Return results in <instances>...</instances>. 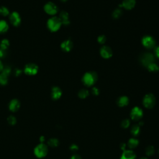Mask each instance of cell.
Segmentation results:
<instances>
[{
	"label": "cell",
	"mask_w": 159,
	"mask_h": 159,
	"mask_svg": "<svg viewBox=\"0 0 159 159\" xmlns=\"http://www.w3.org/2000/svg\"><path fill=\"white\" fill-rule=\"evenodd\" d=\"M62 25L61 21L59 17H52L50 18L47 21V28L52 32H56L58 30Z\"/></svg>",
	"instance_id": "1"
},
{
	"label": "cell",
	"mask_w": 159,
	"mask_h": 159,
	"mask_svg": "<svg viewBox=\"0 0 159 159\" xmlns=\"http://www.w3.org/2000/svg\"><path fill=\"white\" fill-rule=\"evenodd\" d=\"M48 153L47 146L43 143L38 144L34 149V154L39 158L45 157Z\"/></svg>",
	"instance_id": "2"
},
{
	"label": "cell",
	"mask_w": 159,
	"mask_h": 159,
	"mask_svg": "<svg viewBox=\"0 0 159 159\" xmlns=\"http://www.w3.org/2000/svg\"><path fill=\"white\" fill-rule=\"evenodd\" d=\"M97 80V75L95 72H88L86 73L83 78V81L84 84L86 86H90L93 85L95 81Z\"/></svg>",
	"instance_id": "3"
},
{
	"label": "cell",
	"mask_w": 159,
	"mask_h": 159,
	"mask_svg": "<svg viewBox=\"0 0 159 159\" xmlns=\"http://www.w3.org/2000/svg\"><path fill=\"white\" fill-rule=\"evenodd\" d=\"M143 104L144 106L149 109L152 108L155 104V98L152 94H148L145 95L143 99Z\"/></svg>",
	"instance_id": "4"
},
{
	"label": "cell",
	"mask_w": 159,
	"mask_h": 159,
	"mask_svg": "<svg viewBox=\"0 0 159 159\" xmlns=\"http://www.w3.org/2000/svg\"><path fill=\"white\" fill-rule=\"evenodd\" d=\"M39 71V67L35 63H28L24 67V72L28 75H35Z\"/></svg>",
	"instance_id": "5"
},
{
	"label": "cell",
	"mask_w": 159,
	"mask_h": 159,
	"mask_svg": "<svg viewBox=\"0 0 159 159\" xmlns=\"http://www.w3.org/2000/svg\"><path fill=\"white\" fill-rule=\"evenodd\" d=\"M44 9L47 14L49 15H55L58 12V8L57 6L52 2L47 3L44 7Z\"/></svg>",
	"instance_id": "6"
},
{
	"label": "cell",
	"mask_w": 159,
	"mask_h": 159,
	"mask_svg": "<svg viewBox=\"0 0 159 159\" xmlns=\"http://www.w3.org/2000/svg\"><path fill=\"white\" fill-rule=\"evenodd\" d=\"M11 73L9 67L4 68L3 71L0 73V85H6L8 81V76Z\"/></svg>",
	"instance_id": "7"
},
{
	"label": "cell",
	"mask_w": 159,
	"mask_h": 159,
	"mask_svg": "<svg viewBox=\"0 0 159 159\" xmlns=\"http://www.w3.org/2000/svg\"><path fill=\"white\" fill-rule=\"evenodd\" d=\"M9 21L11 24L15 27H18L21 23V18L17 12H12L9 15Z\"/></svg>",
	"instance_id": "8"
},
{
	"label": "cell",
	"mask_w": 159,
	"mask_h": 159,
	"mask_svg": "<svg viewBox=\"0 0 159 159\" xmlns=\"http://www.w3.org/2000/svg\"><path fill=\"white\" fill-rule=\"evenodd\" d=\"M141 60L142 63L144 66L148 67L151 63H154V57L152 54H144L141 57Z\"/></svg>",
	"instance_id": "9"
},
{
	"label": "cell",
	"mask_w": 159,
	"mask_h": 159,
	"mask_svg": "<svg viewBox=\"0 0 159 159\" xmlns=\"http://www.w3.org/2000/svg\"><path fill=\"white\" fill-rule=\"evenodd\" d=\"M131 116L133 120L139 121L143 116V111L141 108L139 107H134L131 111Z\"/></svg>",
	"instance_id": "10"
},
{
	"label": "cell",
	"mask_w": 159,
	"mask_h": 159,
	"mask_svg": "<svg viewBox=\"0 0 159 159\" xmlns=\"http://www.w3.org/2000/svg\"><path fill=\"white\" fill-rule=\"evenodd\" d=\"M143 45L147 49L154 48L155 45V40L150 36H145L142 39Z\"/></svg>",
	"instance_id": "11"
},
{
	"label": "cell",
	"mask_w": 159,
	"mask_h": 159,
	"mask_svg": "<svg viewBox=\"0 0 159 159\" xmlns=\"http://www.w3.org/2000/svg\"><path fill=\"white\" fill-rule=\"evenodd\" d=\"M20 107V102L17 99H12L9 103V109L12 112L17 111Z\"/></svg>",
	"instance_id": "12"
},
{
	"label": "cell",
	"mask_w": 159,
	"mask_h": 159,
	"mask_svg": "<svg viewBox=\"0 0 159 159\" xmlns=\"http://www.w3.org/2000/svg\"><path fill=\"white\" fill-rule=\"evenodd\" d=\"M101 55L105 59H108L112 56L111 49L107 46H104L101 49Z\"/></svg>",
	"instance_id": "13"
},
{
	"label": "cell",
	"mask_w": 159,
	"mask_h": 159,
	"mask_svg": "<svg viewBox=\"0 0 159 159\" xmlns=\"http://www.w3.org/2000/svg\"><path fill=\"white\" fill-rule=\"evenodd\" d=\"M121 159H136V155L132 150H127L124 151Z\"/></svg>",
	"instance_id": "14"
},
{
	"label": "cell",
	"mask_w": 159,
	"mask_h": 159,
	"mask_svg": "<svg viewBox=\"0 0 159 159\" xmlns=\"http://www.w3.org/2000/svg\"><path fill=\"white\" fill-rule=\"evenodd\" d=\"M72 47H73V44L70 40L65 41L61 44V48L63 51H65V52L70 51Z\"/></svg>",
	"instance_id": "15"
},
{
	"label": "cell",
	"mask_w": 159,
	"mask_h": 159,
	"mask_svg": "<svg viewBox=\"0 0 159 159\" xmlns=\"http://www.w3.org/2000/svg\"><path fill=\"white\" fill-rule=\"evenodd\" d=\"M62 91L59 87L54 86L52 88L51 96L53 99L56 100L59 99L62 96Z\"/></svg>",
	"instance_id": "16"
},
{
	"label": "cell",
	"mask_w": 159,
	"mask_h": 159,
	"mask_svg": "<svg viewBox=\"0 0 159 159\" xmlns=\"http://www.w3.org/2000/svg\"><path fill=\"white\" fill-rule=\"evenodd\" d=\"M59 19L61 21L62 24L64 25H68L70 24L69 21V17H68V14L65 11H62L59 16Z\"/></svg>",
	"instance_id": "17"
},
{
	"label": "cell",
	"mask_w": 159,
	"mask_h": 159,
	"mask_svg": "<svg viewBox=\"0 0 159 159\" xmlns=\"http://www.w3.org/2000/svg\"><path fill=\"white\" fill-rule=\"evenodd\" d=\"M135 4V0H124L122 6L127 9H131L134 7Z\"/></svg>",
	"instance_id": "18"
},
{
	"label": "cell",
	"mask_w": 159,
	"mask_h": 159,
	"mask_svg": "<svg viewBox=\"0 0 159 159\" xmlns=\"http://www.w3.org/2000/svg\"><path fill=\"white\" fill-rule=\"evenodd\" d=\"M9 29V25L6 21L0 20V34H4Z\"/></svg>",
	"instance_id": "19"
},
{
	"label": "cell",
	"mask_w": 159,
	"mask_h": 159,
	"mask_svg": "<svg viewBox=\"0 0 159 159\" xmlns=\"http://www.w3.org/2000/svg\"><path fill=\"white\" fill-rule=\"evenodd\" d=\"M117 103L119 106L123 107V106H125L128 105L129 99L128 97H121L118 99Z\"/></svg>",
	"instance_id": "20"
},
{
	"label": "cell",
	"mask_w": 159,
	"mask_h": 159,
	"mask_svg": "<svg viewBox=\"0 0 159 159\" xmlns=\"http://www.w3.org/2000/svg\"><path fill=\"white\" fill-rule=\"evenodd\" d=\"M139 144V141L136 139H131L128 142V147L130 149H134L136 148Z\"/></svg>",
	"instance_id": "21"
},
{
	"label": "cell",
	"mask_w": 159,
	"mask_h": 159,
	"mask_svg": "<svg viewBox=\"0 0 159 159\" xmlns=\"http://www.w3.org/2000/svg\"><path fill=\"white\" fill-rule=\"evenodd\" d=\"M59 142L58 141V139H55V138L50 139L48 141L49 145H50V147H57V146L59 145Z\"/></svg>",
	"instance_id": "22"
},
{
	"label": "cell",
	"mask_w": 159,
	"mask_h": 159,
	"mask_svg": "<svg viewBox=\"0 0 159 159\" xmlns=\"http://www.w3.org/2000/svg\"><path fill=\"white\" fill-rule=\"evenodd\" d=\"M9 46V42L8 39H3L1 42V44H0V48L1 49L5 50L8 48Z\"/></svg>",
	"instance_id": "23"
},
{
	"label": "cell",
	"mask_w": 159,
	"mask_h": 159,
	"mask_svg": "<svg viewBox=\"0 0 159 159\" xmlns=\"http://www.w3.org/2000/svg\"><path fill=\"white\" fill-rule=\"evenodd\" d=\"M140 132V127L139 125H134L131 129V133L134 136H137Z\"/></svg>",
	"instance_id": "24"
},
{
	"label": "cell",
	"mask_w": 159,
	"mask_h": 159,
	"mask_svg": "<svg viewBox=\"0 0 159 159\" xmlns=\"http://www.w3.org/2000/svg\"><path fill=\"white\" fill-rule=\"evenodd\" d=\"M149 70L150 72H157L159 70V67L157 65H156L155 63H152L151 64H150L148 67H147Z\"/></svg>",
	"instance_id": "25"
},
{
	"label": "cell",
	"mask_w": 159,
	"mask_h": 159,
	"mask_svg": "<svg viewBox=\"0 0 159 159\" xmlns=\"http://www.w3.org/2000/svg\"><path fill=\"white\" fill-rule=\"evenodd\" d=\"M0 15L3 16H7L9 15V9L4 7V6H2V7L0 8Z\"/></svg>",
	"instance_id": "26"
},
{
	"label": "cell",
	"mask_w": 159,
	"mask_h": 159,
	"mask_svg": "<svg viewBox=\"0 0 159 159\" xmlns=\"http://www.w3.org/2000/svg\"><path fill=\"white\" fill-rule=\"evenodd\" d=\"M89 94L88 91L86 90H85V89H83V90H81L79 93H78V97L80 98H86Z\"/></svg>",
	"instance_id": "27"
},
{
	"label": "cell",
	"mask_w": 159,
	"mask_h": 159,
	"mask_svg": "<svg viewBox=\"0 0 159 159\" xmlns=\"http://www.w3.org/2000/svg\"><path fill=\"white\" fill-rule=\"evenodd\" d=\"M155 153V149L153 146H149V147L146 149V154L149 156L152 155Z\"/></svg>",
	"instance_id": "28"
},
{
	"label": "cell",
	"mask_w": 159,
	"mask_h": 159,
	"mask_svg": "<svg viewBox=\"0 0 159 159\" xmlns=\"http://www.w3.org/2000/svg\"><path fill=\"white\" fill-rule=\"evenodd\" d=\"M7 121L10 125H15L16 123V118L14 116H9L8 118Z\"/></svg>",
	"instance_id": "29"
},
{
	"label": "cell",
	"mask_w": 159,
	"mask_h": 159,
	"mask_svg": "<svg viewBox=\"0 0 159 159\" xmlns=\"http://www.w3.org/2000/svg\"><path fill=\"white\" fill-rule=\"evenodd\" d=\"M122 15V11L119 9H116L115 11H114L113 12V16L114 17V18H119Z\"/></svg>",
	"instance_id": "30"
},
{
	"label": "cell",
	"mask_w": 159,
	"mask_h": 159,
	"mask_svg": "<svg viewBox=\"0 0 159 159\" xmlns=\"http://www.w3.org/2000/svg\"><path fill=\"white\" fill-rule=\"evenodd\" d=\"M130 125V121L128 119H124L123 121L121 126L123 128H128Z\"/></svg>",
	"instance_id": "31"
},
{
	"label": "cell",
	"mask_w": 159,
	"mask_h": 159,
	"mask_svg": "<svg viewBox=\"0 0 159 159\" xmlns=\"http://www.w3.org/2000/svg\"><path fill=\"white\" fill-rule=\"evenodd\" d=\"M98 42L100 43V44H104L106 41V38L105 36L102 35V36H100L99 37H98Z\"/></svg>",
	"instance_id": "32"
},
{
	"label": "cell",
	"mask_w": 159,
	"mask_h": 159,
	"mask_svg": "<svg viewBox=\"0 0 159 159\" xmlns=\"http://www.w3.org/2000/svg\"><path fill=\"white\" fill-rule=\"evenodd\" d=\"M78 149V146L77 145H75V144H72L71 146H70V150H72V151H76V150H77Z\"/></svg>",
	"instance_id": "33"
},
{
	"label": "cell",
	"mask_w": 159,
	"mask_h": 159,
	"mask_svg": "<svg viewBox=\"0 0 159 159\" xmlns=\"http://www.w3.org/2000/svg\"><path fill=\"white\" fill-rule=\"evenodd\" d=\"M92 93L94 95H98L99 94V90L97 88H93L92 90Z\"/></svg>",
	"instance_id": "34"
},
{
	"label": "cell",
	"mask_w": 159,
	"mask_h": 159,
	"mask_svg": "<svg viewBox=\"0 0 159 159\" xmlns=\"http://www.w3.org/2000/svg\"><path fill=\"white\" fill-rule=\"evenodd\" d=\"M6 55L4 50L0 48V58H3V57Z\"/></svg>",
	"instance_id": "35"
},
{
	"label": "cell",
	"mask_w": 159,
	"mask_h": 159,
	"mask_svg": "<svg viewBox=\"0 0 159 159\" xmlns=\"http://www.w3.org/2000/svg\"><path fill=\"white\" fill-rule=\"evenodd\" d=\"M21 73H22V71L21 70H20V69H16V70L15 75H16V76H17V77H18V76H20Z\"/></svg>",
	"instance_id": "36"
},
{
	"label": "cell",
	"mask_w": 159,
	"mask_h": 159,
	"mask_svg": "<svg viewBox=\"0 0 159 159\" xmlns=\"http://www.w3.org/2000/svg\"><path fill=\"white\" fill-rule=\"evenodd\" d=\"M70 159H81V157H80V155L76 154V155H73L71 157Z\"/></svg>",
	"instance_id": "37"
},
{
	"label": "cell",
	"mask_w": 159,
	"mask_h": 159,
	"mask_svg": "<svg viewBox=\"0 0 159 159\" xmlns=\"http://www.w3.org/2000/svg\"><path fill=\"white\" fill-rule=\"evenodd\" d=\"M155 54L157 56V57H158L159 58V47H156V49L155 50Z\"/></svg>",
	"instance_id": "38"
},
{
	"label": "cell",
	"mask_w": 159,
	"mask_h": 159,
	"mask_svg": "<svg viewBox=\"0 0 159 159\" xmlns=\"http://www.w3.org/2000/svg\"><path fill=\"white\" fill-rule=\"evenodd\" d=\"M3 69H4L3 64V63L1 62V60H0V72H1L3 71Z\"/></svg>",
	"instance_id": "39"
},
{
	"label": "cell",
	"mask_w": 159,
	"mask_h": 159,
	"mask_svg": "<svg viewBox=\"0 0 159 159\" xmlns=\"http://www.w3.org/2000/svg\"><path fill=\"white\" fill-rule=\"evenodd\" d=\"M126 146V145L125 144H121V148L122 150H124Z\"/></svg>",
	"instance_id": "40"
},
{
	"label": "cell",
	"mask_w": 159,
	"mask_h": 159,
	"mask_svg": "<svg viewBox=\"0 0 159 159\" xmlns=\"http://www.w3.org/2000/svg\"><path fill=\"white\" fill-rule=\"evenodd\" d=\"M41 142H43V141H44V137H41Z\"/></svg>",
	"instance_id": "41"
},
{
	"label": "cell",
	"mask_w": 159,
	"mask_h": 159,
	"mask_svg": "<svg viewBox=\"0 0 159 159\" xmlns=\"http://www.w3.org/2000/svg\"><path fill=\"white\" fill-rule=\"evenodd\" d=\"M61 1H63V2H65V1H67V0H61Z\"/></svg>",
	"instance_id": "42"
},
{
	"label": "cell",
	"mask_w": 159,
	"mask_h": 159,
	"mask_svg": "<svg viewBox=\"0 0 159 159\" xmlns=\"http://www.w3.org/2000/svg\"><path fill=\"white\" fill-rule=\"evenodd\" d=\"M141 159H147V158H141Z\"/></svg>",
	"instance_id": "43"
}]
</instances>
